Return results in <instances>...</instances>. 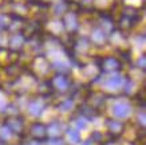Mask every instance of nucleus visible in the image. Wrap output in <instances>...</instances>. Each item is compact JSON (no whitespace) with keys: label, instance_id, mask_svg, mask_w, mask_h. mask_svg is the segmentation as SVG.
<instances>
[{"label":"nucleus","instance_id":"nucleus-1","mask_svg":"<svg viewBox=\"0 0 146 145\" xmlns=\"http://www.w3.org/2000/svg\"><path fill=\"white\" fill-rule=\"evenodd\" d=\"M113 113H114L115 117H119V118H123L130 113V106L126 104V102H118L113 106Z\"/></svg>","mask_w":146,"mask_h":145},{"label":"nucleus","instance_id":"nucleus-2","mask_svg":"<svg viewBox=\"0 0 146 145\" xmlns=\"http://www.w3.org/2000/svg\"><path fill=\"white\" fill-rule=\"evenodd\" d=\"M28 112L32 116H39L43 112V105L40 104V101H32L28 106Z\"/></svg>","mask_w":146,"mask_h":145},{"label":"nucleus","instance_id":"nucleus-3","mask_svg":"<svg viewBox=\"0 0 146 145\" xmlns=\"http://www.w3.org/2000/svg\"><path fill=\"white\" fill-rule=\"evenodd\" d=\"M31 132H32V134H34L35 137L42 138V137L46 136V126L44 125H42V124H35V125H32Z\"/></svg>","mask_w":146,"mask_h":145},{"label":"nucleus","instance_id":"nucleus-4","mask_svg":"<svg viewBox=\"0 0 146 145\" xmlns=\"http://www.w3.org/2000/svg\"><path fill=\"white\" fill-rule=\"evenodd\" d=\"M122 84V78L121 77H111V78H109L106 81V86L110 89H114V88H118L119 85Z\"/></svg>","mask_w":146,"mask_h":145},{"label":"nucleus","instance_id":"nucleus-5","mask_svg":"<svg viewBox=\"0 0 146 145\" xmlns=\"http://www.w3.org/2000/svg\"><path fill=\"white\" fill-rule=\"evenodd\" d=\"M54 82H55V85H56V86L60 89V90H64V89L68 86V82H67V79L63 78V77H56Z\"/></svg>","mask_w":146,"mask_h":145},{"label":"nucleus","instance_id":"nucleus-6","mask_svg":"<svg viewBox=\"0 0 146 145\" xmlns=\"http://www.w3.org/2000/svg\"><path fill=\"white\" fill-rule=\"evenodd\" d=\"M72 105H74V102H72V100H64V101H63L62 104H60V106H59V109L62 110V112H68V110H71Z\"/></svg>","mask_w":146,"mask_h":145},{"label":"nucleus","instance_id":"nucleus-7","mask_svg":"<svg viewBox=\"0 0 146 145\" xmlns=\"http://www.w3.org/2000/svg\"><path fill=\"white\" fill-rule=\"evenodd\" d=\"M68 138H70L71 142H78L79 141V132H76V130H68Z\"/></svg>","mask_w":146,"mask_h":145},{"label":"nucleus","instance_id":"nucleus-8","mask_svg":"<svg viewBox=\"0 0 146 145\" xmlns=\"http://www.w3.org/2000/svg\"><path fill=\"white\" fill-rule=\"evenodd\" d=\"M9 136H11V129H8V126L0 128V137H1V138L7 140Z\"/></svg>","mask_w":146,"mask_h":145},{"label":"nucleus","instance_id":"nucleus-9","mask_svg":"<svg viewBox=\"0 0 146 145\" xmlns=\"http://www.w3.org/2000/svg\"><path fill=\"white\" fill-rule=\"evenodd\" d=\"M60 129H62L60 124L54 122V124H51V126H50V133H52V134H55V136H56L58 133L60 132Z\"/></svg>","mask_w":146,"mask_h":145},{"label":"nucleus","instance_id":"nucleus-10","mask_svg":"<svg viewBox=\"0 0 146 145\" xmlns=\"http://www.w3.org/2000/svg\"><path fill=\"white\" fill-rule=\"evenodd\" d=\"M106 63H107V69H115V66L118 65V62L115 61L114 58H109V59H106Z\"/></svg>","mask_w":146,"mask_h":145},{"label":"nucleus","instance_id":"nucleus-11","mask_svg":"<svg viewBox=\"0 0 146 145\" xmlns=\"http://www.w3.org/2000/svg\"><path fill=\"white\" fill-rule=\"evenodd\" d=\"M109 125H110L113 129H115V130H119L121 126H122L119 122H114V121H110V122H109Z\"/></svg>","mask_w":146,"mask_h":145},{"label":"nucleus","instance_id":"nucleus-12","mask_svg":"<svg viewBox=\"0 0 146 145\" xmlns=\"http://www.w3.org/2000/svg\"><path fill=\"white\" fill-rule=\"evenodd\" d=\"M48 145H64V142H63L62 140H59V138H55V140L50 141Z\"/></svg>","mask_w":146,"mask_h":145},{"label":"nucleus","instance_id":"nucleus-13","mask_svg":"<svg viewBox=\"0 0 146 145\" xmlns=\"http://www.w3.org/2000/svg\"><path fill=\"white\" fill-rule=\"evenodd\" d=\"M75 125L78 128H84V126H86V122H84V120H76Z\"/></svg>","mask_w":146,"mask_h":145},{"label":"nucleus","instance_id":"nucleus-14","mask_svg":"<svg viewBox=\"0 0 146 145\" xmlns=\"http://www.w3.org/2000/svg\"><path fill=\"white\" fill-rule=\"evenodd\" d=\"M27 145H40V142H38V141H31V142H28Z\"/></svg>","mask_w":146,"mask_h":145}]
</instances>
